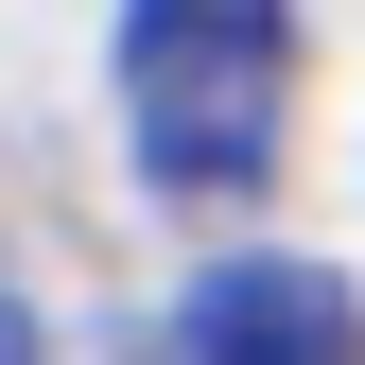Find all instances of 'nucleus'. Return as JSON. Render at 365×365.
<instances>
[{"mask_svg":"<svg viewBox=\"0 0 365 365\" xmlns=\"http://www.w3.org/2000/svg\"><path fill=\"white\" fill-rule=\"evenodd\" d=\"M0 365H35V331H18V279H0Z\"/></svg>","mask_w":365,"mask_h":365,"instance_id":"3","label":"nucleus"},{"mask_svg":"<svg viewBox=\"0 0 365 365\" xmlns=\"http://www.w3.org/2000/svg\"><path fill=\"white\" fill-rule=\"evenodd\" d=\"M174 365H365V296L331 261H209L174 296Z\"/></svg>","mask_w":365,"mask_h":365,"instance_id":"2","label":"nucleus"},{"mask_svg":"<svg viewBox=\"0 0 365 365\" xmlns=\"http://www.w3.org/2000/svg\"><path fill=\"white\" fill-rule=\"evenodd\" d=\"M122 122L174 209L261 192L296 122V0H122Z\"/></svg>","mask_w":365,"mask_h":365,"instance_id":"1","label":"nucleus"}]
</instances>
